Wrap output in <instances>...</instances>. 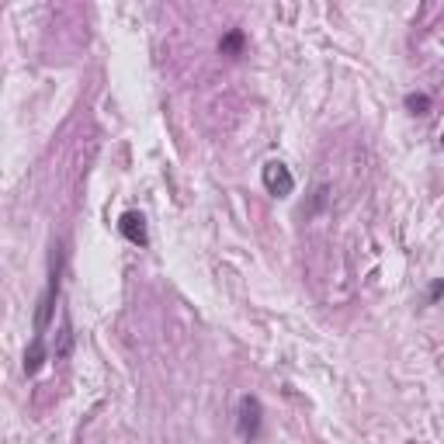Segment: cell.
<instances>
[{
  "instance_id": "6da1fadb",
  "label": "cell",
  "mask_w": 444,
  "mask_h": 444,
  "mask_svg": "<svg viewBox=\"0 0 444 444\" xmlns=\"http://www.w3.org/2000/svg\"><path fill=\"white\" fill-rule=\"evenodd\" d=\"M59 281H63V247H56L52 254V271H49V285L38 299V309H35V334L45 337L49 323H52V313H56V299H59Z\"/></svg>"
},
{
  "instance_id": "7a4b0ae2",
  "label": "cell",
  "mask_w": 444,
  "mask_h": 444,
  "mask_svg": "<svg viewBox=\"0 0 444 444\" xmlns=\"http://www.w3.org/2000/svg\"><path fill=\"white\" fill-rule=\"evenodd\" d=\"M261 178H264L267 194H274V198H288V194L295 191V178H292V171H288L281 160H267Z\"/></svg>"
},
{
  "instance_id": "3957f363",
  "label": "cell",
  "mask_w": 444,
  "mask_h": 444,
  "mask_svg": "<svg viewBox=\"0 0 444 444\" xmlns=\"http://www.w3.org/2000/svg\"><path fill=\"white\" fill-rule=\"evenodd\" d=\"M261 420H264L261 399H257V396H243V399H240V438H243V441H257Z\"/></svg>"
},
{
  "instance_id": "277c9868",
  "label": "cell",
  "mask_w": 444,
  "mask_h": 444,
  "mask_svg": "<svg viewBox=\"0 0 444 444\" xmlns=\"http://www.w3.org/2000/svg\"><path fill=\"white\" fill-rule=\"evenodd\" d=\"M118 233H122L132 247H150V233H146L143 212H125V215L118 219Z\"/></svg>"
},
{
  "instance_id": "5b68a950",
  "label": "cell",
  "mask_w": 444,
  "mask_h": 444,
  "mask_svg": "<svg viewBox=\"0 0 444 444\" xmlns=\"http://www.w3.org/2000/svg\"><path fill=\"white\" fill-rule=\"evenodd\" d=\"M45 337L42 334H35L31 337V344H28V351H24V375H38L42 371V364H45Z\"/></svg>"
},
{
  "instance_id": "8992f818",
  "label": "cell",
  "mask_w": 444,
  "mask_h": 444,
  "mask_svg": "<svg viewBox=\"0 0 444 444\" xmlns=\"http://www.w3.org/2000/svg\"><path fill=\"white\" fill-rule=\"evenodd\" d=\"M73 351V327H70V320H63V327H59V334H56V348H52V357L56 361H66Z\"/></svg>"
},
{
  "instance_id": "52a82bcc",
  "label": "cell",
  "mask_w": 444,
  "mask_h": 444,
  "mask_svg": "<svg viewBox=\"0 0 444 444\" xmlns=\"http://www.w3.org/2000/svg\"><path fill=\"white\" fill-rule=\"evenodd\" d=\"M243 42H247V35H243L240 28H233V31H226V35H222V42H219V52H222V56H240Z\"/></svg>"
},
{
  "instance_id": "ba28073f",
  "label": "cell",
  "mask_w": 444,
  "mask_h": 444,
  "mask_svg": "<svg viewBox=\"0 0 444 444\" xmlns=\"http://www.w3.org/2000/svg\"><path fill=\"white\" fill-rule=\"evenodd\" d=\"M406 111L427 115V111H431V97H427V94H406Z\"/></svg>"
},
{
  "instance_id": "9c48e42d",
  "label": "cell",
  "mask_w": 444,
  "mask_h": 444,
  "mask_svg": "<svg viewBox=\"0 0 444 444\" xmlns=\"http://www.w3.org/2000/svg\"><path fill=\"white\" fill-rule=\"evenodd\" d=\"M441 295H444V281H434V285H431V302H438Z\"/></svg>"
},
{
  "instance_id": "30bf717a",
  "label": "cell",
  "mask_w": 444,
  "mask_h": 444,
  "mask_svg": "<svg viewBox=\"0 0 444 444\" xmlns=\"http://www.w3.org/2000/svg\"><path fill=\"white\" fill-rule=\"evenodd\" d=\"M441 146H444V132H441Z\"/></svg>"
}]
</instances>
